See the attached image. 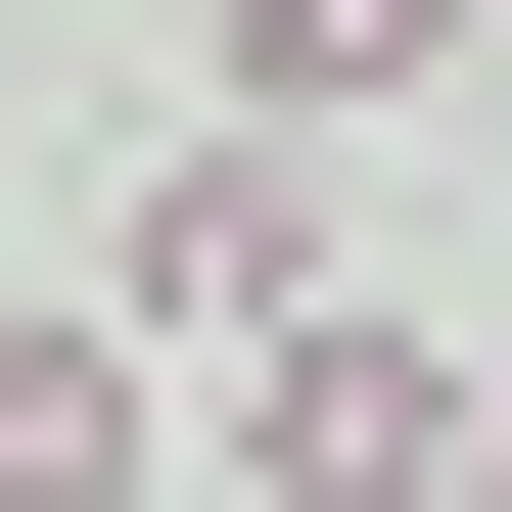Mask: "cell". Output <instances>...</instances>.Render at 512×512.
I'll return each mask as SVG.
<instances>
[{"label":"cell","mask_w":512,"mask_h":512,"mask_svg":"<svg viewBox=\"0 0 512 512\" xmlns=\"http://www.w3.org/2000/svg\"><path fill=\"white\" fill-rule=\"evenodd\" d=\"M187 466H233V512H419V466H466V326H419V280L233 326V373H187Z\"/></svg>","instance_id":"obj_1"},{"label":"cell","mask_w":512,"mask_h":512,"mask_svg":"<svg viewBox=\"0 0 512 512\" xmlns=\"http://www.w3.org/2000/svg\"><path fill=\"white\" fill-rule=\"evenodd\" d=\"M373 233H326V140H140V233H94V326L140 373H233V326H326Z\"/></svg>","instance_id":"obj_2"},{"label":"cell","mask_w":512,"mask_h":512,"mask_svg":"<svg viewBox=\"0 0 512 512\" xmlns=\"http://www.w3.org/2000/svg\"><path fill=\"white\" fill-rule=\"evenodd\" d=\"M140 466H187V373H140L94 280H0V512H140Z\"/></svg>","instance_id":"obj_3"},{"label":"cell","mask_w":512,"mask_h":512,"mask_svg":"<svg viewBox=\"0 0 512 512\" xmlns=\"http://www.w3.org/2000/svg\"><path fill=\"white\" fill-rule=\"evenodd\" d=\"M373 94H466V0H233V140H373Z\"/></svg>","instance_id":"obj_4"},{"label":"cell","mask_w":512,"mask_h":512,"mask_svg":"<svg viewBox=\"0 0 512 512\" xmlns=\"http://www.w3.org/2000/svg\"><path fill=\"white\" fill-rule=\"evenodd\" d=\"M419 512H512V373H466V466H419Z\"/></svg>","instance_id":"obj_5"}]
</instances>
